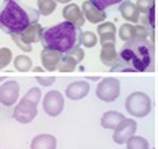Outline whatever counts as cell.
<instances>
[{"label":"cell","mask_w":158,"mask_h":149,"mask_svg":"<svg viewBox=\"0 0 158 149\" xmlns=\"http://www.w3.org/2000/svg\"><path fill=\"white\" fill-rule=\"evenodd\" d=\"M153 45L149 40H133L126 42L118 51V63L112 71L144 72L152 70Z\"/></svg>","instance_id":"1"},{"label":"cell","mask_w":158,"mask_h":149,"mask_svg":"<svg viewBox=\"0 0 158 149\" xmlns=\"http://www.w3.org/2000/svg\"><path fill=\"white\" fill-rule=\"evenodd\" d=\"M39 10L20 0L5 1L0 7V28L6 34H20L40 19Z\"/></svg>","instance_id":"2"},{"label":"cell","mask_w":158,"mask_h":149,"mask_svg":"<svg viewBox=\"0 0 158 149\" xmlns=\"http://www.w3.org/2000/svg\"><path fill=\"white\" fill-rule=\"evenodd\" d=\"M80 35V28L69 21H63L45 29L41 39V43L45 49L55 50L60 54H68L70 50L79 47Z\"/></svg>","instance_id":"3"},{"label":"cell","mask_w":158,"mask_h":149,"mask_svg":"<svg viewBox=\"0 0 158 149\" xmlns=\"http://www.w3.org/2000/svg\"><path fill=\"white\" fill-rule=\"evenodd\" d=\"M41 89L31 87L13 109V118L20 124H29L37 115V105L41 100Z\"/></svg>","instance_id":"4"},{"label":"cell","mask_w":158,"mask_h":149,"mask_svg":"<svg viewBox=\"0 0 158 149\" xmlns=\"http://www.w3.org/2000/svg\"><path fill=\"white\" fill-rule=\"evenodd\" d=\"M126 109L129 114L136 118H143L151 111V100L143 92H133L126 99Z\"/></svg>","instance_id":"5"},{"label":"cell","mask_w":158,"mask_h":149,"mask_svg":"<svg viewBox=\"0 0 158 149\" xmlns=\"http://www.w3.org/2000/svg\"><path fill=\"white\" fill-rule=\"evenodd\" d=\"M95 95L105 103H112L120 96V82L118 78L107 77L104 78L97 86Z\"/></svg>","instance_id":"6"},{"label":"cell","mask_w":158,"mask_h":149,"mask_svg":"<svg viewBox=\"0 0 158 149\" xmlns=\"http://www.w3.org/2000/svg\"><path fill=\"white\" fill-rule=\"evenodd\" d=\"M42 107H43V111L50 117H58L64 109L63 95L56 90L49 91L48 93H45L43 98Z\"/></svg>","instance_id":"7"},{"label":"cell","mask_w":158,"mask_h":149,"mask_svg":"<svg viewBox=\"0 0 158 149\" xmlns=\"http://www.w3.org/2000/svg\"><path fill=\"white\" fill-rule=\"evenodd\" d=\"M137 129V122L134 119H126L118 125V127L114 129L113 140L115 143L123 144L127 143L131 136H134L135 132Z\"/></svg>","instance_id":"8"},{"label":"cell","mask_w":158,"mask_h":149,"mask_svg":"<svg viewBox=\"0 0 158 149\" xmlns=\"http://www.w3.org/2000/svg\"><path fill=\"white\" fill-rule=\"evenodd\" d=\"M20 85L16 80H7L0 85V104L4 106H13L18 101Z\"/></svg>","instance_id":"9"},{"label":"cell","mask_w":158,"mask_h":149,"mask_svg":"<svg viewBox=\"0 0 158 149\" xmlns=\"http://www.w3.org/2000/svg\"><path fill=\"white\" fill-rule=\"evenodd\" d=\"M62 15H63V19H65V21H69L71 23H73L78 28L84 26L85 21H86L81 8L73 2L65 6L62 11Z\"/></svg>","instance_id":"10"},{"label":"cell","mask_w":158,"mask_h":149,"mask_svg":"<svg viewBox=\"0 0 158 149\" xmlns=\"http://www.w3.org/2000/svg\"><path fill=\"white\" fill-rule=\"evenodd\" d=\"M81 11H83V14H84L85 19L89 20L91 23H95V25L102 23L106 20V18H107L105 11L99 10L98 7L94 4H92L89 0H86V1L83 2Z\"/></svg>","instance_id":"11"},{"label":"cell","mask_w":158,"mask_h":149,"mask_svg":"<svg viewBox=\"0 0 158 149\" xmlns=\"http://www.w3.org/2000/svg\"><path fill=\"white\" fill-rule=\"evenodd\" d=\"M91 86L85 80H77L68 85L65 89V95L71 100H80L89 95Z\"/></svg>","instance_id":"12"},{"label":"cell","mask_w":158,"mask_h":149,"mask_svg":"<svg viewBox=\"0 0 158 149\" xmlns=\"http://www.w3.org/2000/svg\"><path fill=\"white\" fill-rule=\"evenodd\" d=\"M62 56H63V54H60L58 51L43 48L41 51V62H42L43 68L50 72L57 70V66H58Z\"/></svg>","instance_id":"13"},{"label":"cell","mask_w":158,"mask_h":149,"mask_svg":"<svg viewBox=\"0 0 158 149\" xmlns=\"http://www.w3.org/2000/svg\"><path fill=\"white\" fill-rule=\"evenodd\" d=\"M44 29L43 27L40 25L39 22H36L34 25L29 26L27 29H25L22 33H20V39L25 42L26 45H31L33 43H36L41 41L42 36H43Z\"/></svg>","instance_id":"14"},{"label":"cell","mask_w":158,"mask_h":149,"mask_svg":"<svg viewBox=\"0 0 158 149\" xmlns=\"http://www.w3.org/2000/svg\"><path fill=\"white\" fill-rule=\"evenodd\" d=\"M98 35L100 36V43H115L116 41V27L113 22H102L97 27Z\"/></svg>","instance_id":"15"},{"label":"cell","mask_w":158,"mask_h":149,"mask_svg":"<svg viewBox=\"0 0 158 149\" xmlns=\"http://www.w3.org/2000/svg\"><path fill=\"white\" fill-rule=\"evenodd\" d=\"M118 53L115 48V43H105L101 47L100 51V60L106 66L113 68L114 65L118 63Z\"/></svg>","instance_id":"16"},{"label":"cell","mask_w":158,"mask_h":149,"mask_svg":"<svg viewBox=\"0 0 158 149\" xmlns=\"http://www.w3.org/2000/svg\"><path fill=\"white\" fill-rule=\"evenodd\" d=\"M57 140L51 134H39L31 140L30 149H56Z\"/></svg>","instance_id":"17"},{"label":"cell","mask_w":158,"mask_h":149,"mask_svg":"<svg viewBox=\"0 0 158 149\" xmlns=\"http://www.w3.org/2000/svg\"><path fill=\"white\" fill-rule=\"evenodd\" d=\"M118 11L124 20L133 23H137L139 20V11L136 7V4H133L131 1H123L118 6Z\"/></svg>","instance_id":"18"},{"label":"cell","mask_w":158,"mask_h":149,"mask_svg":"<svg viewBox=\"0 0 158 149\" xmlns=\"http://www.w3.org/2000/svg\"><path fill=\"white\" fill-rule=\"evenodd\" d=\"M126 119L122 113L116 112V111H107L102 114L101 118V126L106 129H114L118 127V125L121 124L123 120Z\"/></svg>","instance_id":"19"},{"label":"cell","mask_w":158,"mask_h":149,"mask_svg":"<svg viewBox=\"0 0 158 149\" xmlns=\"http://www.w3.org/2000/svg\"><path fill=\"white\" fill-rule=\"evenodd\" d=\"M77 64H78L77 61L72 56H70L69 54H63L62 58L59 61L58 66H57V70L59 72H72L74 71Z\"/></svg>","instance_id":"20"},{"label":"cell","mask_w":158,"mask_h":149,"mask_svg":"<svg viewBox=\"0 0 158 149\" xmlns=\"http://www.w3.org/2000/svg\"><path fill=\"white\" fill-rule=\"evenodd\" d=\"M14 68L20 72H27L33 69V61L29 56L26 55H19L14 58Z\"/></svg>","instance_id":"21"},{"label":"cell","mask_w":158,"mask_h":149,"mask_svg":"<svg viewBox=\"0 0 158 149\" xmlns=\"http://www.w3.org/2000/svg\"><path fill=\"white\" fill-rule=\"evenodd\" d=\"M57 7V1L56 0H37V10L40 14L48 16L52 14Z\"/></svg>","instance_id":"22"},{"label":"cell","mask_w":158,"mask_h":149,"mask_svg":"<svg viewBox=\"0 0 158 149\" xmlns=\"http://www.w3.org/2000/svg\"><path fill=\"white\" fill-rule=\"evenodd\" d=\"M118 37L126 42L133 40L135 37V26H133L129 22L123 23L118 29Z\"/></svg>","instance_id":"23"},{"label":"cell","mask_w":158,"mask_h":149,"mask_svg":"<svg viewBox=\"0 0 158 149\" xmlns=\"http://www.w3.org/2000/svg\"><path fill=\"white\" fill-rule=\"evenodd\" d=\"M127 149H149V142L142 136H131L127 141Z\"/></svg>","instance_id":"24"},{"label":"cell","mask_w":158,"mask_h":149,"mask_svg":"<svg viewBox=\"0 0 158 149\" xmlns=\"http://www.w3.org/2000/svg\"><path fill=\"white\" fill-rule=\"evenodd\" d=\"M80 43L84 45L85 48H93L98 43V37L97 35L92 32H83L80 35Z\"/></svg>","instance_id":"25"},{"label":"cell","mask_w":158,"mask_h":149,"mask_svg":"<svg viewBox=\"0 0 158 149\" xmlns=\"http://www.w3.org/2000/svg\"><path fill=\"white\" fill-rule=\"evenodd\" d=\"M13 58V54L10 48H0V70L6 68L10 63V61Z\"/></svg>","instance_id":"26"},{"label":"cell","mask_w":158,"mask_h":149,"mask_svg":"<svg viewBox=\"0 0 158 149\" xmlns=\"http://www.w3.org/2000/svg\"><path fill=\"white\" fill-rule=\"evenodd\" d=\"M92 4L98 7L99 10H106V8H108L110 6H114V5H118V4H121V2H123L124 0H89Z\"/></svg>","instance_id":"27"},{"label":"cell","mask_w":158,"mask_h":149,"mask_svg":"<svg viewBox=\"0 0 158 149\" xmlns=\"http://www.w3.org/2000/svg\"><path fill=\"white\" fill-rule=\"evenodd\" d=\"M136 7L142 14H148L149 11L155 7V0H137Z\"/></svg>","instance_id":"28"},{"label":"cell","mask_w":158,"mask_h":149,"mask_svg":"<svg viewBox=\"0 0 158 149\" xmlns=\"http://www.w3.org/2000/svg\"><path fill=\"white\" fill-rule=\"evenodd\" d=\"M150 35L149 28L145 26H135V37L139 40H148V36Z\"/></svg>","instance_id":"29"},{"label":"cell","mask_w":158,"mask_h":149,"mask_svg":"<svg viewBox=\"0 0 158 149\" xmlns=\"http://www.w3.org/2000/svg\"><path fill=\"white\" fill-rule=\"evenodd\" d=\"M10 36H12V40L14 41V43L18 47H19L21 50H23V51H26V53H30L31 50H33V48H31V45H26L23 41L20 39V35L19 34H10Z\"/></svg>","instance_id":"30"},{"label":"cell","mask_w":158,"mask_h":149,"mask_svg":"<svg viewBox=\"0 0 158 149\" xmlns=\"http://www.w3.org/2000/svg\"><path fill=\"white\" fill-rule=\"evenodd\" d=\"M68 54H69L70 56H72L74 60L77 61V63H80L81 61L84 60V57H85V51H84V49H81L80 47H76L74 49L70 50Z\"/></svg>","instance_id":"31"},{"label":"cell","mask_w":158,"mask_h":149,"mask_svg":"<svg viewBox=\"0 0 158 149\" xmlns=\"http://www.w3.org/2000/svg\"><path fill=\"white\" fill-rule=\"evenodd\" d=\"M36 80L42 86H50V85H52L55 83L56 78L55 77H37Z\"/></svg>","instance_id":"32"},{"label":"cell","mask_w":158,"mask_h":149,"mask_svg":"<svg viewBox=\"0 0 158 149\" xmlns=\"http://www.w3.org/2000/svg\"><path fill=\"white\" fill-rule=\"evenodd\" d=\"M34 72H44V68H41V66H35L33 68Z\"/></svg>","instance_id":"33"},{"label":"cell","mask_w":158,"mask_h":149,"mask_svg":"<svg viewBox=\"0 0 158 149\" xmlns=\"http://www.w3.org/2000/svg\"><path fill=\"white\" fill-rule=\"evenodd\" d=\"M57 2H59V4H69L70 1H72V0H56Z\"/></svg>","instance_id":"34"},{"label":"cell","mask_w":158,"mask_h":149,"mask_svg":"<svg viewBox=\"0 0 158 149\" xmlns=\"http://www.w3.org/2000/svg\"><path fill=\"white\" fill-rule=\"evenodd\" d=\"M5 79H6L5 77H0V82H2V80H5Z\"/></svg>","instance_id":"35"},{"label":"cell","mask_w":158,"mask_h":149,"mask_svg":"<svg viewBox=\"0 0 158 149\" xmlns=\"http://www.w3.org/2000/svg\"><path fill=\"white\" fill-rule=\"evenodd\" d=\"M6 1H10V0H6Z\"/></svg>","instance_id":"36"},{"label":"cell","mask_w":158,"mask_h":149,"mask_svg":"<svg viewBox=\"0 0 158 149\" xmlns=\"http://www.w3.org/2000/svg\"><path fill=\"white\" fill-rule=\"evenodd\" d=\"M157 37H158V34H157Z\"/></svg>","instance_id":"37"}]
</instances>
